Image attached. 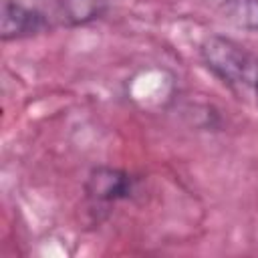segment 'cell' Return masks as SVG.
Masks as SVG:
<instances>
[{
  "instance_id": "1",
  "label": "cell",
  "mask_w": 258,
  "mask_h": 258,
  "mask_svg": "<svg viewBox=\"0 0 258 258\" xmlns=\"http://www.w3.org/2000/svg\"><path fill=\"white\" fill-rule=\"evenodd\" d=\"M200 56L204 64L228 87L242 89L256 85L258 64L254 62L252 54L236 40L212 34L200 44Z\"/></svg>"
},
{
  "instance_id": "2",
  "label": "cell",
  "mask_w": 258,
  "mask_h": 258,
  "mask_svg": "<svg viewBox=\"0 0 258 258\" xmlns=\"http://www.w3.org/2000/svg\"><path fill=\"white\" fill-rule=\"evenodd\" d=\"M133 189H135V177L131 173L107 165L95 167L85 181V194L97 206H109L127 200L131 198Z\"/></svg>"
},
{
  "instance_id": "3",
  "label": "cell",
  "mask_w": 258,
  "mask_h": 258,
  "mask_svg": "<svg viewBox=\"0 0 258 258\" xmlns=\"http://www.w3.org/2000/svg\"><path fill=\"white\" fill-rule=\"evenodd\" d=\"M46 18L42 12L18 2V0H2V22L0 36L2 40H18L26 36H34L46 28Z\"/></svg>"
},
{
  "instance_id": "4",
  "label": "cell",
  "mask_w": 258,
  "mask_h": 258,
  "mask_svg": "<svg viewBox=\"0 0 258 258\" xmlns=\"http://www.w3.org/2000/svg\"><path fill=\"white\" fill-rule=\"evenodd\" d=\"M109 0H60L58 10L69 26L89 24L105 14Z\"/></svg>"
},
{
  "instance_id": "5",
  "label": "cell",
  "mask_w": 258,
  "mask_h": 258,
  "mask_svg": "<svg viewBox=\"0 0 258 258\" xmlns=\"http://www.w3.org/2000/svg\"><path fill=\"white\" fill-rule=\"evenodd\" d=\"M228 20L244 30H258V0H234L224 8Z\"/></svg>"
},
{
  "instance_id": "6",
  "label": "cell",
  "mask_w": 258,
  "mask_h": 258,
  "mask_svg": "<svg viewBox=\"0 0 258 258\" xmlns=\"http://www.w3.org/2000/svg\"><path fill=\"white\" fill-rule=\"evenodd\" d=\"M204 2H206V4H210L212 8H222V10H224V8H226V6H230L234 0H204Z\"/></svg>"
},
{
  "instance_id": "7",
  "label": "cell",
  "mask_w": 258,
  "mask_h": 258,
  "mask_svg": "<svg viewBox=\"0 0 258 258\" xmlns=\"http://www.w3.org/2000/svg\"><path fill=\"white\" fill-rule=\"evenodd\" d=\"M254 89H256V93H258V77H256V85H254Z\"/></svg>"
}]
</instances>
